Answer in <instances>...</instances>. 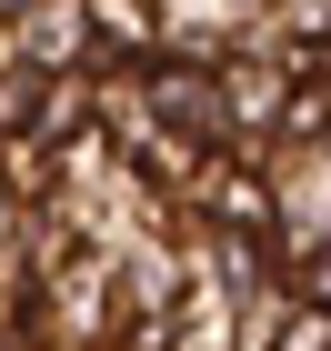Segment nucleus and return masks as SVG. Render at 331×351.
<instances>
[{"mask_svg":"<svg viewBox=\"0 0 331 351\" xmlns=\"http://www.w3.org/2000/svg\"><path fill=\"white\" fill-rule=\"evenodd\" d=\"M281 351H331V301H302L281 322Z\"/></svg>","mask_w":331,"mask_h":351,"instance_id":"nucleus-1","label":"nucleus"},{"mask_svg":"<svg viewBox=\"0 0 331 351\" xmlns=\"http://www.w3.org/2000/svg\"><path fill=\"white\" fill-rule=\"evenodd\" d=\"M211 211H221V221H241V231H251V221H261V181H241V171H231V181L211 191Z\"/></svg>","mask_w":331,"mask_h":351,"instance_id":"nucleus-2","label":"nucleus"},{"mask_svg":"<svg viewBox=\"0 0 331 351\" xmlns=\"http://www.w3.org/2000/svg\"><path fill=\"white\" fill-rule=\"evenodd\" d=\"M302 291H311V301H331V251L311 261V281H302Z\"/></svg>","mask_w":331,"mask_h":351,"instance_id":"nucleus-3","label":"nucleus"}]
</instances>
